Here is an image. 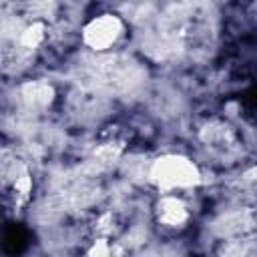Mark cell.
Returning <instances> with one entry per match:
<instances>
[{"instance_id": "cell-6", "label": "cell", "mask_w": 257, "mask_h": 257, "mask_svg": "<svg viewBox=\"0 0 257 257\" xmlns=\"http://www.w3.org/2000/svg\"><path fill=\"white\" fill-rule=\"evenodd\" d=\"M44 38V26L42 24H32V26H28L24 32H22V36H20V42H22V46H26V48H34V46H38L40 44V40Z\"/></svg>"}, {"instance_id": "cell-3", "label": "cell", "mask_w": 257, "mask_h": 257, "mask_svg": "<svg viewBox=\"0 0 257 257\" xmlns=\"http://www.w3.org/2000/svg\"><path fill=\"white\" fill-rule=\"evenodd\" d=\"M122 30V24L116 16L112 14H102L94 20H90L86 26H84V42L94 48V50H104L108 48L120 34Z\"/></svg>"}, {"instance_id": "cell-5", "label": "cell", "mask_w": 257, "mask_h": 257, "mask_svg": "<svg viewBox=\"0 0 257 257\" xmlns=\"http://www.w3.org/2000/svg\"><path fill=\"white\" fill-rule=\"evenodd\" d=\"M157 217L161 223H165L169 227H177L187 219V209H185L183 201H179L175 197H165V199H161V203L157 207Z\"/></svg>"}, {"instance_id": "cell-2", "label": "cell", "mask_w": 257, "mask_h": 257, "mask_svg": "<svg viewBox=\"0 0 257 257\" xmlns=\"http://www.w3.org/2000/svg\"><path fill=\"white\" fill-rule=\"evenodd\" d=\"M151 179L163 189H173V187H193L199 183L201 177L197 167L189 159L181 155H167L153 163Z\"/></svg>"}, {"instance_id": "cell-4", "label": "cell", "mask_w": 257, "mask_h": 257, "mask_svg": "<svg viewBox=\"0 0 257 257\" xmlns=\"http://www.w3.org/2000/svg\"><path fill=\"white\" fill-rule=\"evenodd\" d=\"M22 98L28 106H34V108H44L52 102L54 98V88L44 82V80H32V82H26L22 86Z\"/></svg>"}, {"instance_id": "cell-1", "label": "cell", "mask_w": 257, "mask_h": 257, "mask_svg": "<svg viewBox=\"0 0 257 257\" xmlns=\"http://www.w3.org/2000/svg\"><path fill=\"white\" fill-rule=\"evenodd\" d=\"M90 76L108 90H126L139 82L143 76L139 64L128 56L120 54H106L90 62Z\"/></svg>"}, {"instance_id": "cell-7", "label": "cell", "mask_w": 257, "mask_h": 257, "mask_svg": "<svg viewBox=\"0 0 257 257\" xmlns=\"http://www.w3.org/2000/svg\"><path fill=\"white\" fill-rule=\"evenodd\" d=\"M104 253H108V249L102 245V241L98 243V245H94L92 249H90V255H104Z\"/></svg>"}]
</instances>
